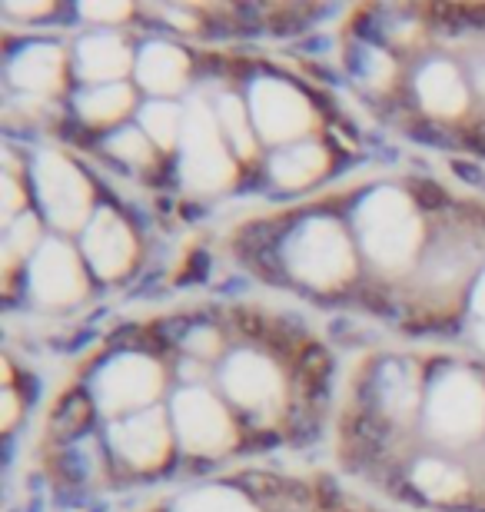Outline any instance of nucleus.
Wrapping results in <instances>:
<instances>
[{"label": "nucleus", "mask_w": 485, "mask_h": 512, "mask_svg": "<svg viewBox=\"0 0 485 512\" xmlns=\"http://www.w3.org/2000/svg\"><path fill=\"white\" fill-rule=\"evenodd\" d=\"M356 223L366 253L373 256V263L386 266V270L406 266L419 250L422 223L406 193L399 190L369 193L356 213Z\"/></svg>", "instance_id": "f257e3e1"}, {"label": "nucleus", "mask_w": 485, "mask_h": 512, "mask_svg": "<svg viewBox=\"0 0 485 512\" xmlns=\"http://www.w3.org/2000/svg\"><path fill=\"white\" fill-rule=\"evenodd\" d=\"M286 266L296 280L333 290L353 276V247L336 220H309L286 243Z\"/></svg>", "instance_id": "f03ea898"}, {"label": "nucleus", "mask_w": 485, "mask_h": 512, "mask_svg": "<svg viewBox=\"0 0 485 512\" xmlns=\"http://www.w3.org/2000/svg\"><path fill=\"white\" fill-rule=\"evenodd\" d=\"M180 177L190 190H223L233 183L236 167L230 153L223 147L220 124L213 120V110L193 97L183 117V157H180Z\"/></svg>", "instance_id": "7ed1b4c3"}, {"label": "nucleus", "mask_w": 485, "mask_h": 512, "mask_svg": "<svg viewBox=\"0 0 485 512\" xmlns=\"http://www.w3.org/2000/svg\"><path fill=\"white\" fill-rule=\"evenodd\" d=\"M429 433L442 443H469L485 426V389L472 373H449L432 386L426 406Z\"/></svg>", "instance_id": "20e7f679"}, {"label": "nucleus", "mask_w": 485, "mask_h": 512, "mask_svg": "<svg viewBox=\"0 0 485 512\" xmlns=\"http://www.w3.org/2000/svg\"><path fill=\"white\" fill-rule=\"evenodd\" d=\"M34 180L50 223L60 230H80L90 210V183L84 173L60 153H40Z\"/></svg>", "instance_id": "39448f33"}, {"label": "nucleus", "mask_w": 485, "mask_h": 512, "mask_svg": "<svg viewBox=\"0 0 485 512\" xmlns=\"http://www.w3.org/2000/svg\"><path fill=\"white\" fill-rule=\"evenodd\" d=\"M163 389V373L150 356H117L107 363L97 376L94 393L103 413L117 416L123 409L147 406L160 396Z\"/></svg>", "instance_id": "423d86ee"}, {"label": "nucleus", "mask_w": 485, "mask_h": 512, "mask_svg": "<svg viewBox=\"0 0 485 512\" xmlns=\"http://www.w3.org/2000/svg\"><path fill=\"white\" fill-rule=\"evenodd\" d=\"M173 419H177V433L183 449L196 456H213L233 446V423L226 409L206 393V389H187L173 403Z\"/></svg>", "instance_id": "0eeeda50"}, {"label": "nucleus", "mask_w": 485, "mask_h": 512, "mask_svg": "<svg viewBox=\"0 0 485 512\" xmlns=\"http://www.w3.org/2000/svg\"><path fill=\"white\" fill-rule=\"evenodd\" d=\"M253 124L266 140L283 143L306 133L313 124V107L296 87L283 80H260L253 87Z\"/></svg>", "instance_id": "6e6552de"}, {"label": "nucleus", "mask_w": 485, "mask_h": 512, "mask_svg": "<svg viewBox=\"0 0 485 512\" xmlns=\"http://www.w3.org/2000/svg\"><path fill=\"white\" fill-rule=\"evenodd\" d=\"M30 290L40 303H74L87 293L84 270H80L77 253L67 243H44L30 263Z\"/></svg>", "instance_id": "1a4fd4ad"}, {"label": "nucleus", "mask_w": 485, "mask_h": 512, "mask_svg": "<svg viewBox=\"0 0 485 512\" xmlns=\"http://www.w3.org/2000/svg\"><path fill=\"white\" fill-rule=\"evenodd\" d=\"M110 446L137 469H153L170 456V429L160 409H143L110 429Z\"/></svg>", "instance_id": "9d476101"}, {"label": "nucleus", "mask_w": 485, "mask_h": 512, "mask_svg": "<svg viewBox=\"0 0 485 512\" xmlns=\"http://www.w3.org/2000/svg\"><path fill=\"white\" fill-rule=\"evenodd\" d=\"M223 386L246 409H266L283 396L280 373L260 353H236L223 370Z\"/></svg>", "instance_id": "9b49d317"}, {"label": "nucleus", "mask_w": 485, "mask_h": 512, "mask_svg": "<svg viewBox=\"0 0 485 512\" xmlns=\"http://www.w3.org/2000/svg\"><path fill=\"white\" fill-rule=\"evenodd\" d=\"M84 253L100 276L113 280V276H123L130 270L137 243H133L130 227L117 217V213L100 210L84 233Z\"/></svg>", "instance_id": "f8f14e48"}, {"label": "nucleus", "mask_w": 485, "mask_h": 512, "mask_svg": "<svg viewBox=\"0 0 485 512\" xmlns=\"http://www.w3.org/2000/svg\"><path fill=\"white\" fill-rule=\"evenodd\" d=\"M416 90L422 107L436 117H456L469 104V90L449 60H432V64L422 67L416 77Z\"/></svg>", "instance_id": "ddd939ff"}, {"label": "nucleus", "mask_w": 485, "mask_h": 512, "mask_svg": "<svg viewBox=\"0 0 485 512\" xmlns=\"http://www.w3.org/2000/svg\"><path fill=\"white\" fill-rule=\"evenodd\" d=\"M187 74H190V64H187V54L173 44H147L140 50L137 57V80L150 94H160V97H170L183 90L187 84Z\"/></svg>", "instance_id": "4468645a"}, {"label": "nucleus", "mask_w": 485, "mask_h": 512, "mask_svg": "<svg viewBox=\"0 0 485 512\" xmlns=\"http://www.w3.org/2000/svg\"><path fill=\"white\" fill-rule=\"evenodd\" d=\"M133 67V57L127 44L113 34H97V37H87L80 40L77 47V70L87 84L94 87H107V80H120L127 70Z\"/></svg>", "instance_id": "2eb2a0df"}, {"label": "nucleus", "mask_w": 485, "mask_h": 512, "mask_svg": "<svg viewBox=\"0 0 485 512\" xmlns=\"http://www.w3.org/2000/svg\"><path fill=\"white\" fill-rule=\"evenodd\" d=\"M10 80L27 94H50L64 80V54L50 44H34L20 50L10 64Z\"/></svg>", "instance_id": "dca6fc26"}, {"label": "nucleus", "mask_w": 485, "mask_h": 512, "mask_svg": "<svg viewBox=\"0 0 485 512\" xmlns=\"http://www.w3.org/2000/svg\"><path fill=\"white\" fill-rule=\"evenodd\" d=\"M326 163H329L326 150L319 147V143L303 140V143H293V147L276 153L270 163V173L280 187L299 190V187H306V183H313L319 173L326 170Z\"/></svg>", "instance_id": "f3484780"}, {"label": "nucleus", "mask_w": 485, "mask_h": 512, "mask_svg": "<svg viewBox=\"0 0 485 512\" xmlns=\"http://www.w3.org/2000/svg\"><path fill=\"white\" fill-rule=\"evenodd\" d=\"M133 107V90L127 84H107V87H90L84 97H77V110L87 124H113Z\"/></svg>", "instance_id": "a211bd4d"}, {"label": "nucleus", "mask_w": 485, "mask_h": 512, "mask_svg": "<svg viewBox=\"0 0 485 512\" xmlns=\"http://www.w3.org/2000/svg\"><path fill=\"white\" fill-rule=\"evenodd\" d=\"M412 483L429 499L446 503V499H456L462 489H466V476H462L456 466L442 463V459H422L416 466V473H412Z\"/></svg>", "instance_id": "6ab92c4d"}, {"label": "nucleus", "mask_w": 485, "mask_h": 512, "mask_svg": "<svg viewBox=\"0 0 485 512\" xmlns=\"http://www.w3.org/2000/svg\"><path fill=\"white\" fill-rule=\"evenodd\" d=\"M183 110L177 104H167V100H153V104L143 107L140 114V124H143V133L160 143L163 150H170L177 137H183Z\"/></svg>", "instance_id": "aec40b11"}, {"label": "nucleus", "mask_w": 485, "mask_h": 512, "mask_svg": "<svg viewBox=\"0 0 485 512\" xmlns=\"http://www.w3.org/2000/svg\"><path fill=\"white\" fill-rule=\"evenodd\" d=\"M383 406L389 416L406 419L419 406V380L402 366H386L383 373Z\"/></svg>", "instance_id": "412c9836"}, {"label": "nucleus", "mask_w": 485, "mask_h": 512, "mask_svg": "<svg viewBox=\"0 0 485 512\" xmlns=\"http://www.w3.org/2000/svg\"><path fill=\"white\" fill-rule=\"evenodd\" d=\"M216 120H220V130L230 137L236 153H240V157H253L256 140H253L250 120H246V110L240 104V97H223L220 104H216Z\"/></svg>", "instance_id": "4be33fe9"}, {"label": "nucleus", "mask_w": 485, "mask_h": 512, "mask_svg": "<svg viewBox=\"0 0 485 512\" xmlns=\"http://www.w3.org/2000/svg\"><path fill=\"white\" fill-rule=\"evenodd\" d=\"M177 512H256V509L240 493H233V489H200V493L180 499Z\"/></svg>", "instance_id": "5701e85b"}, {"label": "nucleus", "mask_w": 485, "mask_h": 512, "mask_svg": "<svg viewBox=\"0 0 485 512\" xmlns=\"http://www.w3.org/2000/svg\"><path fill=\"white\" fill-rule=\"evenodd\" d=\"M107 150L113 153V157L127 160V163H150L153 160V147H150V137H143L140 130H120L117 137H110Z\"/></svg>", "instance_id": "b1692460"}, {"label": "nucleus", "mask_w": 485, "mask_h": 512, "mask_svg": "<svg viewBox=\"0 0 485 512\" xmlns=\"http://www.w3.org/2000/svg\"><path fill=\"white\" fill-rule=\"evenodd\" d=\"M392 74H396V64H392V57L383 54V50H369L366 54V80L376 87H386Z\"/></svg>", "instance_id": "393cba45"}, {"label": "nucleus", "mask_w": 485, "mask_h": 512, "mask_svg": "<svg viewBox=\"0 0 485 512\" xmlns=\"http://www.w3.org/2000/svg\"><path fill=\"white\" fill-rule=\"evenodd\" d=\"M10 247L14 250H20V253H27L30 247L37 243V223H34V217H20L14 227H10Z\"/></svg>", "instance_id": "a878e982"}, {"label": "nucleus", "mask_w": 485, "mask_h": 512, "mask_svg": "<svg viewBox=\"0 0 485 512\" xmlns=\"http://www.w3.org/2000/svg\"><path fill=\"white\" fill-rule=\"evenodd\" d=\"M80 14H84L87 20H123L130 14L127 4H80Z\"/></svg>", "instance_id": "bb28decb"}, {"label": "nucleus", "mask_w": 485, "mask_h": 512, "mask_svg": "<svg viewBox=\"0 0 485 512\" xmlns=\"http://www.w3.org/2000/svg\"><path fill=\"white\" fill-rule=\"evenodd\" d=\"M472 320H476V340L485 346V276L476 286V296H472Z\"/></svg>", "instance_id": "cd10ccee"}, {"label": "nucleus", "mask_w": 485, "mask_h": 512, "mask_svg": "<svg viewBox=\"0 0 485 512\" xmlns=\"http://www.w3.org/2000/svg\"><path fill=\"white\" fill-rule=\"evenodd\" d=\"M24 203V193H20V187L14 183V177H4V217L10 220L14 217V210Z\"/></svg>", "instance_id": "c85d7f7f"}, {"label": "nucleus", "mask_w": 485, "mask_h": 512, "mask_svg": "<svg viewBox=\"0 0 485 512\" xmlns=\"http://www.w3.org/2000/svg\"><path fill=\"white\" fill-rule=\"evenodd\" d=\"M187 346H190L193 353H200V356H210V353H216V333H210V330H200V333H193Z\"/></svg>", "instance_id": "c756f323"}, {"label": "nucleus", "mask_w": 485, "mask_h": 512, "mask_svg": "<svg viewBox=\"0 0 485 512\" xmlns=\"http://www.w3.org/2000/svg\"><path fill=\"white\" fill-rule=\"evenodd\" d=\"M10 14H24V17H37V14H50V4H7Z\"/></svg>", "instance_id": "7c9ffc66"}, {"label": "nucleus", "mask_w": 485, "mask_h": 512, "mask_svg": "<svg viewBox=\"0 0 485 512\" xmlns=\"http://www.w3.org/2000/svg\"><path fill=\"white\" fill-rule=\"evenodd\" d=\"M14 416H17V399L14 393H4V426L14 423Z\"/></svg>", "instance_id": "2f4dec72"}, {"label": "nucleus", "mask_w": 485, "mask_h": 512, "mask_svg": "<svg viewBox=\"0 0 485 512\" xmlns=\"http://www.w3.org/2000/svg\"><path fill=\"white\" fill-rule=\"evenodd\" d=\"M476 80H479V90L485 94V67H479V74H476Z\"/></svg>", "instance_id": "473e14b6"}]
</instances>
